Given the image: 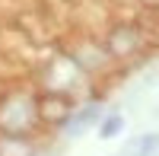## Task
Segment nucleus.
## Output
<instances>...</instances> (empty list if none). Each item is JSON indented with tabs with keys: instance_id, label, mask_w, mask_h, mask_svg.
<instances>
[{
	"instance_id": "1",
	"label": "nucleus",
	"mask_w": 159,
	"mask_h": 156,
	"mask_svg": "<svg viewBox=\"0 0 159 156\" xmlns=\"http://www.w3.org/2000/svg\"><path fill=\"white\" fill-rule=\"evenodd\" d=\"M121 124H124V121H121V115H111V118L105 121V127H102V134H105V137H111V134H115V131H118V127H121Z\"/></svg>"
}]
</instances>
